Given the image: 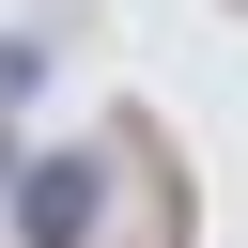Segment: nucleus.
<instances>
[{"instance_id": "f03ea898", "label": "nucleus", "mask_w": 248, "mask_h": 248, "mask_svg": "<svg viewBox=\"0 0 248 248\" xmlns=\"http://www.w3.org/2000/svg\"><path fill=\"white\" fill-rule=\"evenodd\" d=\"M0 170H16V155H0Z\"/></svg>"}, {"instance_id": "f257e3e1", "label": "nucleus", "mask_w": 248, "mask_h": 248, "mask_svg": "<svg viewBox=\"0 0 248 248\" xmlns=\"http://www.w3.org/2000/svg\"><path fill=\"white\" fill-rule=\"evenodd\" d=\"M93 202H108L93 155H31V170H16V232H31V248H93Z\"/></svg>"}]
</instances>
